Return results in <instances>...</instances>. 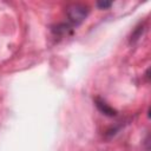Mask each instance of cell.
<instances>
[{"instance_id":"obj_1","label":"cell","mask_w":151,"mask_h":151,"mask_svg":"<svg viewBox=\"0 0 151 151\" xmlns=\"http://www.w3.org/2000/svg\"><path fill=\"white\" fill-rule=\"evenodd\" d=\"M88 13H90L88 6H86L84 4L74 2L66 7V17H67L68 21L74 26L80 25L87 18Z\"/></svg>"},{"instance_id":"obj_2","label":"cell","mask_w":151,"mask_h":151,"mask_svg":"<svg viewBox=\"0 0 151 151\" xmlns=\"http://www.w3.org/2000/svg\"><path fill=\"white\" fill-rule=\"evenodd\" d=\"M94 103H96L97 109H98L101 113H104V114H106V116H109V117H113V116L117 114V111H116L113 107H111V106H110L106 101H104L103 99H100V98H96Z\"/></svg>"},{"instance_id":"obj_3","label":"cell","mask_w":151,"mask_h":151,"mask_svg":"<svg viewBox=\"0 0 151 151\" xmlns=\"http://www.w3.org/2000/svg\"><path fill=\"white\" fill-rule=\"evenodd\" d=\"M111 5H112V2H110V1H98L97 2V6L99 8H109Z\"/></svg>"}]
</instances>
